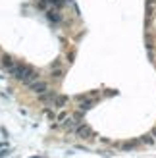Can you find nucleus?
<instances>
[{
  "instance_id": "f257e3e1",
  "label": "nucleus",
  "mask_w": 156,
  "mask_h": 158,
  "mask_svg": "<svg viewBox=\"0 0 156 158\" xmlns=\"http://www.w3.org/2000/svg\"><path fill=\"white\" fill-rule=\"evenodd\" d=\"M10 73H12L15 79H19L21 83H25V85H31L33 81H37V79H39V73L35 72L33 68L27 66V64H19V62L14 66V69H12Z\"/></svg>"
},
{
  "instance_id": "f03ea898",
  "label": "nucleus",
  "mask_w": 156,
  "mask_h": 158,
  "mask_svg": "<svg viewBox=\"0 0 156 158\" xmlns=\"http://www.w3.org/2000/svg\"><path fill=\"white\" fill-rule=\"evenodd\" d=\"M75 131H77V135H79L81 139H92V137H95L92 129L89 127V125H85V123H81V125H79V127H77Z\"/></svg>"
},
{
  "instance_id": "7ed1b4c3",
  "label": "nucleus",
  "mask_w": 156,
  "mask_h": 158,
  "mask_svg": "<svg viewBox=\"0 0 156 158\" xmlns=\"http://www.w3.org/2000/svg\"><path fill=\"white\" fill-rule=\"evenodd\" d=\"M29 87H31V89H33L37 94H44L46 91H48V87H46V83H44V81H39V79H37V81H33V83H31Z\"/></svg>"
},
{
  "instance_id": "20e7f679",
  "label": "nucleus",
  "mask_w": 156,
  "mask_h": 158,
  "mask_svg": "<svg viewBox=\"0 0 156 158\" xmlns=\"http://www.w3.org/2000/svg\"><path fill=\"white\" fill-rule=\"evenodd\" d=\"M92 104H95V98H87V100L81 98V100H79V108H81V110H89Z\"/></svg>"
}]
</instances>
